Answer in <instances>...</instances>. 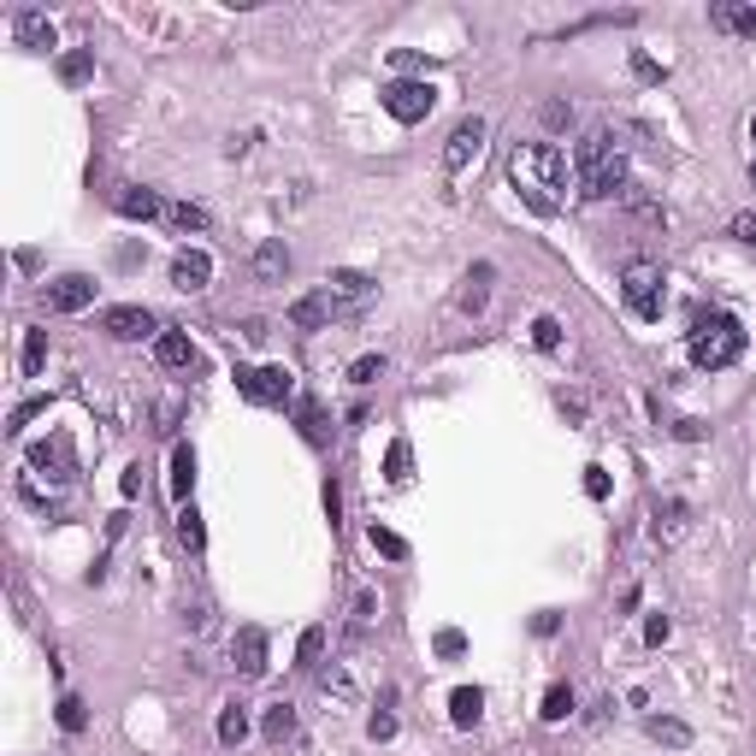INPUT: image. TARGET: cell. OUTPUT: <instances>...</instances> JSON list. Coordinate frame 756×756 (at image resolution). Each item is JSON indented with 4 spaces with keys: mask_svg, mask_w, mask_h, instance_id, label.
I'll return each instance as SVG.
<instances>
[{
    "mask_svg": "<svg viewBox=\"0 0 756 756\" xmlns=\"http://www.w3.org/2000/svg\"><path fill=\"white\" fill-rule=\"evenodd\" d=\"M508 184L520 189V201L532 207V213H556L567 201V184H573V166H567L562 148H550V142H514V154H508Z\"/></svg>",
    "mask_w": 756,
    "mask_h": 756,
    "instance_id": "6da1fadb",
    "label": "cell"
},
{
    "mask_svg": "<svg viewBox=\"0 0 756 756\" xmlns=\"http://www.w3.org/2000/svg\"><path fill=\"white\" fill-rule=\"evenodd\" d=\"M573 184H579L585 201L621 195V189H627V154H621L603 130H591V136L579 142V154H573Z\"/></svg>",
    "mask_w": 756,
    "mask_h": 756,
    "instance_id": "7a4b0ae2",
    "label": "cell"
},
{
    "mask_svg": "<svg viewBox=\"0 0 756 756\" xmlns=\"http://www.w3.org/2000/svg\"><path fill=\"white\" fill-rule=\"evenodd\" d=\"M745 355V325L733 314H703L692 325V361L703 373H721V367H733Z\"/></svg>",
    "mask_w": 756,
    "mask_h": 756,
    "instance_id": "3957f363",
    "label": "cell"
},
{
    "mask_svg": "<svg viewBox=\"0 0 756 756\" xmlns=\"http://www.w3.org/2000/svg\"><path fill=\"white\" fill-rule=\"evenodd\" d=\"M384 113L396 119V125H420V119H432V107H438V89L432 83H414V77H396V83H384Z\"/></svg>",
    "mask_w": 756,
    "mask_h": 756,
    "instance_id": "277c9868",
    "label": "cell"
},
{
    "mask_svg": "<svg viewBox=\"0 0 756 756\" xmlns=\"http://www.w3.org/2000/svg\"><path fill=\"white\" fill-rule=\"evenodd\" d=\"M621 296H627L632 319H662V266L632 260L627 272H621Z\"/></svg>",
    "mask_w": 756,
    "mask_h": 756,
    "instance_id": "5b68a950",
    "label": "cell"
},
{
    "mask_svg": "<svg viewBox=\"0 0 756 756\" xmlns=\"http://www.w3.org/2000/svg\"><path fill=\"white\" fill-rule=\"evenodd\" d=\"M30 473H48L54 485H71L77 479V455H71V438L54 432V438H42L30 449Z\"/></svg>",
    "mask_w": 756,
    "mask_h": 756,
    "instance_id": "8992f818",
    "label": "cell"
},
{
    "mask_svg": "<svg viewBox=\"0 0 756 756\" xmlns=\"http://www.w3.org/2000/svg\"><path fill=\"white\" fill-rule=\"evenodd\" d=\"M89 302H95V278H83V272H65V278H54L42 290V308L48 314H83Z\"/></svg>",
    "mask_w": 756,
    "mask_h": 756,
    "instance_id": "52a82bcc",
    "label": "cell"
},
{
    "mask_svg": "<svg viewBox=\"0 0 756 756\" xmlns=\"http://www.w3.org/2000/svg\"><path fill=\"white\" fill-rule=\"evenodd\" d=\"M237 390L249 396V402H284L290 396V367H237Z\"/></svg>",
    "mask_w": 756,
    "mask_h": 756,
    "instance_id": "ba28073f",
    "label": "cell"
},
{
    "mask_svg": "<svg viewBox=\"0 0 756 756\" xmlns=\"http://www.w3.org/2000/svg\"><path fill=\"white\" fill-rule=\"evenodd\" d=\"M485 148V119H461L443 142V172H467V160H479Z\"/></svg>",
    "mask_w": 756,
    "mask_h": 756,
    "instance_id": "9c48e42d",
    "label": "cell"
},
{
    "mask_svg": "<svg viewBox=\"0 0 756 756\" xmlns=\"http://www.w3.org/2000/svg\"><path fill=\"white\" fill-rule=\"evenodd\" d=\"M231 668L243 680H260L266 674V632L260 627H237V638H231Z\"/></svg>",
    "mask_w": 756,
    "mask_h": 756,
    "instance_id": "30bf717a",
    "label": "cell"
},
{
    "mask_svg": "<svg viewBox=\"0 0 756 756\" xmlns=\"http://www.w3.org/2000/svg\"><path fill=\"white\" fill-rule=\"evenodd\" d=\"M373 278H367V272H355V266H343V272H331V284H325V296H331V302H337V314H343V308H367V302H373Z\"/></svg>",
    "mask_w": 756,
    "mask_h": 756,
    "instance_id": "8fae6325",
    "label": "cell"
},
{
    "mask_svg": "<svg viewBox=\"0 0 756 756\" xmlns=\"http://www.w3.org/2000/svg\"><path fill=\"white\" fill-rule=\"evenodd\" d=\"M101 331H107V337H119V343H136V337H160L148 308H107V314H101Z\"/></svg>",
    "mask_w": 756,
    "mask_h": 756,
    "instance_id": "7c38bea8",
    "label": "cell"
},
{
    "mask_svg": "<svg viewBox=\"0 0 756 756\" xmlns=\"http://www.w3.org/2000/svg\"><path fill=\"white\" fill-rule=\"evenodd\" d=\"M113 207L125 213V219H166V201L154 195V189H142V184H125V189H113Z\"/></svg>",
    "mask_w": 756,
    "mask_h": 756,
    "instance_id": "4fadbf2b",
    "label": "cell"
},
{
    "mask_svg": "<svg viewBox=\"0 0 756 756\" xmlns=\"http://www.w3.org/2000/svg\"><path fill=\"white\" fill-rule=\"evenodd\" d=\"M207 278H213L207 249H178L172 254V284H178V290H207Z\"/></svg>",
    "mask_w": 756,
    "mask_h": 756,
    "instance_id": "5bb4252c",
    "label": "cell"
},
{
    "mask_svg": "<svg viewBox=\"0 0 756 756\" xmlns=\"http://www.w3.org/2000/svg\"><path fill=\"white\" fill-rule=\"evenodd\" d=\"M331 319H337V302H331L325 290L302 296V302H290V325H296V331H325Z\"/></svg>",
    "mask_w": 756,
    "mask_h": 756,
    "instance_id": "9a60e30c",
    "label": "cell"
},
{
    "mask_svg": "<svg viewBox=\"0 0 756 756\" xmlns=\"http://www.w3.org/2000/svg\"><path fill=\"white\" fill-rule=\"evenodd\" d=\"M154 361H160L166 373H189V367H195V343H189L184 331H160V337H154Z\"/></svg>",
    "mask_w": 756,
    "mask_h": 756,
    "instance_id": "2e32d148",
    "label": "cell"
},
{
    "mask_svg": "<svg viewBox=\"0 0 756 756\" xmlns=\"http://www.w3.org/2000/svg\"><path fill=\"white\" fill-rule=\"evenodd\" d=\"M12 36H18L24 48H54V18L36 12V6H24V12L12 18Z\"/></svg>",
    "mask_w": 756,
    "mask_h": 756,
    "instance_id": "e0dca14e",
    "label": "cell"
},
{
    "mask_svg": "<svg viewBox=\"0 0 756 756\" xmlns=\"http://www.w3.org/2000/svg\"><path fill=\"white\" fill-rule=\"evenodd\" d=\"M709 24H715V30L756 36V0H745V6H733V0H715V6H709Z\"/></svg>",
    "mask_w": 756,
    "mask_h": 756,
    "instance_id": "ac0fdd59",
    "label": "cell"
},
{
    "mask_svg": "<svg viewBox=\"0 0 756 756\" xmlns=\"http://www.w3.org/2000/svg\"><path fill=\"white\" fill-rule=\"evenodd\" d=\"M491 278H497V272H491V266L479 260V266L467 272V284H461V296H455V308H461V314H479V308H485V296H491Z\"/></svg>",
    "mask_w": 756,
    "mask_h": 756,
    "instance_id": "d6986e66",
    "label": "cell"
},
{
    "mask_svg": "<svg viewBox=\"0 0 756 756\" xmlns=\"http://www.w3.org/2000/svg\"><path fill=\"white\" fill-rule=\"evenodd\" d=\"M290 272V249L278 243V237H266L260 249H254V278H266V284H278Z\"/></svg>",
    "mask_w": 756,
    "mask_h": 756,
    "instance_id": "ffe728a7",
    "label": "cell"
},
{
    "mask_svg": "<svg viewBox=\"0 0 756 756\" xmlns=\"http://www.w3.org/2000/svg\"><path fill=\"white\" fill-rule=\"evenodd\" d=\"M260 733H266V745H284V739L296 733V709H290V703H272V709L260 715Z\"/></svg>",
    "mask_w": 756,
    "mask_h": 756,
    "instance_id": "44dd1931",
    "label": "cell"
},
{
    "mask_svg": "<svg viewBox=\"0 0 756 756\" xmlns=\"http://www.w3.org/2000/svg\"><path fill=\"white\" fill-rule=\"evenodd\" d=\"M178 544H184L189 556H201V550H207V526H201V508H195V503L178 508Z\"/></svg>",
    "mask_w": 756,
    "mask_h": 756,
    "instance_id": "7402d4cb",
    "label": "cell"
},
{
    "mask_svg": "<svg viewBox=\"0 0 756 756\" xmlns=\"http://www.w3.org/2000/svg\"><path fill=\"white\" fill-rule=\"evenodd\" d=\"M479 709H485V692H479V686H461V692L449 697V721H455V727H473Z\"/></svg>",
    "mask_w": 756,
    "mask_h": 756,
    "instance_id": "603a6c76",
    "label": "cell"
},
{
    "mask_svg": "<svg viewBox=\"0 0 756 756\" xmlns=\"http://www.w3.org/2000/svg\"><path fill=\"white\" fill-rule=\"evenodd\" d=\"M249 739V709L243 703H225L219 709V745H243Z\"/></svg>",
    "mask_w": 756,
    "mask_h": 756,
    "instance_id": "cb8c5ba5",
    "label": "cell"
},
{
    "mask_svg": "<svg viewBox=\"0 0 756 756\" xmlns=\"http://www.w3.org/2000/svg\"><path fill=\"white\" fill-rule=\"evenodd\" d=\"M166 225L172 231H207V207H195V201H166Z\"/></svg>",
    "mask_w": 756,
    "mask_h": 756,
    "instance_id": "d4e9b609",
    "label": "cell"
},
{
    "mask_svg": "<svg viewBox=\"0 0 756 756\" xmlns=\"http://www.w3.org/2000/svg\"><path fill=\"white\" fill-rule=\"evenodd\" d=\"M189 491H195V449L178 443L172 449V497H189Z\"/></svg>",
    "mask_w": 756,
    "mask_h": 756,
    "instance_id": "484cf974",
    "label": "cell"
},
{
    "mask_svg": "<svg viewBox=\"0 0 756 756\" xmlns=\"http://www.w3.org/2000/svg\"><path fill=\"white\" fill-rule=\"evenodd\" d=\"M296 426H302V438H308V443L331 438V432H325V408H319L314 396H302V402H296Z\"/></svg>",
    "mask_w": 756,
    "mask_h": 756,
    "instance_id": "4316f807",
    "label": "cell"
},
{
    "mask_svg": "<svg viewBox=\"0 0 756 756\" xmlns=\"http://www.w3.org/2000/svg\"><path fill=\"white\" fill-rule=\"evenodd\" d=\"M686 532V503H668V508H656V538L662 544H674Z\"/></svg>",
    "mask_w": 756,
    "mask_h": 756,
    "instance_id": "83f0119b",
    "label": "cell"
},
{
    "mask_svg": "<svg viewBox=\"0 0 756 756\" xmlns=\"http://www.w3.org/2000/svg\"><path fill=\"white\" fill-rule=\"evenodd\" d=\"M48 367V331H24V373L36 378Z\"/></svg>",
    "mask_w": 756,
    "mask_h": 756,
    "instance_id": "f1b7e54d",
    "label": "cell"
},
{
    "mask_svg": "<svg viewBox=\"0 0 756 756\" xmlns=\"http://www.w3.org/2000/svg\"><path fill=\"white\" fill-rule=\"evenodd\" d=\"M319 656H325V627H308L296 644V668H319Z\"/></svg>",
    "mask_w": 756,
    "mask_h": 756,
    "instance_id": "f546056e",
    "label": "cell"
},
{
    "mask_svg": "<svg viewBox=\"0 0 756 756\" xmlns=\"http://www.w3.org/2000/svg\"><path fill=\"white\" fill-rule=\"evenodd\" d=\"M89 71H95V54H60V83H89Z\"/></svg>",
    "mask_w": 756,
    "mask_h": 756,
    "instance_id": "4dcf8cb0",
    "label": "cell"
},
{
    "mask_svg": "<svg viewBox=\"0 0 756 756\" xmlns=\"http://www.w3.org/2000/svg\"><path fill=\"white\" fill-rule=\"evenodd\" d=\"M408 461H414L408 443H390V455H384V479H390V485H408Z\"/></svg>",
    "mask_w": 756,
    "mask_h": 756,
    "instance_id": "1f68e13d",
    "label": "cell"
},
{
    "mask_svg": "<svg viewBox=\"0 0 756 756\" xmlns=\"http://www.w3.org/2000/svg\"><path fill=\"white\" fill-rule=\"evenodd\" d=\"M567 715H573V692L567 686H550L544 692V721H567Z\"/></svg>",
    "mask_w": 756,
    "mask_h": 756,
    "instance_id": "d6a6232c",
    "label": "cell"
},
{
    "mask_svg": "<svg viewBox=\"0 0 756 756\" xmlns=\"http://www.w3.org/2000/svg\"><path fill=\"white\" fill-rule=\"evenodd\" d=\"M60 727H65V733H83V727H89V709H83V697H60Z\"/></svg>",
    "mask_w": 756,
    "mask_h": 756,
    "instance_id": "836d02e7",
    "label": "cell"
},
{
    "mask_svg": "<svg viewBox=\"0 0 756 756\" xmlns=\"http://www.w3.org/2000/svg\"><path fill=\"white\" fill-rule=\"evenodd\" d=\"M650 733H656L662 745H692V727H686V721H662V715H656V721H650Z\"/></svg>",
    "mask_w": 756,
    "mask_h": 756,
    "instance_id": "e575fe53",
    "label": "cell"
},
{
    "mask_svg": "<svg viewBox=\"0 0 756 756\" xmlns=\"http://www.w3.org/2000/svg\"><path fill=\"white\" fill-rule=\"evenodd\" d=\"M367 538H373V550H378V556H390V562H402V556H408V544H402L396 532H384V526H373Z\"/></svg>",
    "mask_w": 756,
    "mask_h": 756,
    "instance_id": "d590c367",
    "label": "cell"
},
{
    "mask_svg": "<svg viewBox=\"0 0 756 756\" xmlns=\"http://www.w3.org/2000/svg\"><path fill=\"white\" fill-rule=\"evenodd\" d=\"M532 343H538V349H562V325H556L550 314L532 319Z\"/></svg>",
    "mask_w": 756,
    "mask_h": 756,
    "instance_id": "8d00e7d4",
    "label": "cell"
},
{
    "mask_svg": "<svg viewBox=\"0 0 756 756\" xmlns=\"http://www.w3.org/2000/svg\"><path fill=\"white\" fill-rule=\"evenodd\" d=\"M319 686H325V692H337V697H355V680H349V668H343V662H337V668H325V674H319Z\"/></svg>",
    "mask_w": 756,
    "mask_h": 756,
    "instance_id": "74e56055",
    "label": "cell"
},
{
    "mask_svg": "<svg viewBox=\"0 0 756 756\" xmlns=\"http://www.w3.org/2000/svg\"><path fill=\"white\" fill-rule=\"evenodd\" d=\"M378 373H384V355H361V361L349 367V378H355V384H373Z\"/></svg>",
    "mask_w": 756,
    "mask_h": 756,
    "instance_id": "f35d334b",
    "label": "cell"
},
{
    "mask_svg": "<svg viewBox=\"0 0 756 756\" xmlns=\"http://www.w3.org/2000/svg\"><path fill=\"white\" fill-rule=\"evenodd\" d=\"M373 609H378V597H373V591H355V632H367V627H373Z\"/></svg>",
    "mask_w": 756,
    "mask_h": 756,
    "instance_id": "ab89813d",
    "label": "cell"
},
{
    "mask_svg": "<svg viewBox=\"0 0 756 756\" xmlns=\"http://www.w3.org/2000/svg\"><path fill=\"white\" fill-rule=\"evenodd\" d=\"M544 125H573V107H567V101H544Z\"/></svg>",
    "mask_w": 756,
    "mask_h": 756,
    "instance_id": "60d3db41",
    "label": "cell"
},
{
    "mask_svg": "<svg viewBox=\"0 0 756 756\" xmlns=\"http://www.w3.org/2000/svg\"><path fill=\"white\" fill-rule=\"evenodd\" d=\"M668 615H650V621H644V644H668Z\"/></svg>",
    "mask_w": 756,
    "mask_h": 756,
    "instance_id": "b9f144b4",
    "label": "cell"
},
{
    "mask_svg": "<svg viewBox=\"0 0 756 756\" xmlns=\"http://www.w3.org/2000/svg\"><path fill=\"white\" fill-rule=\"evenodd\" d=\"M585 497H609V473L603 467H585Z\"/></svg>",
    "mask_w": 756,
    "mask_h": 756,
    "instance_id": "7bdbcfd3",
    "label": "cell"
},
{
    "mask_svg": "<svg viewBox=\"0 0 756 756\" xmlns=\"http://www.w3.org/2000/svg\"><path fill=\"white\" fill-rule=\"evenodd\" d=\"M733 237H739L745 249H756V213H739V219H733Z\"/></svg>",
    "mask_w": 756,
    "mask_h": 756,
    "instance_id": "ee69618b",
    "label": "cell"
},
{
    "mask_svg": "<svg viewBox=\"0 0 756 756\" xmlns=\"http://www.w3.org/2000/svg\"><path fill=\"white\" fill-rule=\"evenodd\" d=\"M367 733H373V739H396V715H384V709H378L373 721H367Z\"/></svg>",
    "mask_w": 756,
    "mask_h": 756,
    "instance_id": "f6af8a7d",
    "label": "cell"
},
{
    "mask_svg": "<svg viewBox=\"0 0 756 756\" xmlns=\"http://www.w3.org/2000/svg\"><path fill=\"white\" fill-rule=\"evenodd\" d=\"M461 650H467V638H461L455 627H449V632H438V656H461Z\"/></svg>",
    "mask_w": 756,
    "mask_h": 756,
    "instance_id": "bcb514c9",
    "label": "cell"
},
{
    "mask_svg": "<svg viewBox=\"0 0 756 756\" xmlns=\"http://www.w3.org/2000/svg\"><path fill=\"white\" fill-rule=\"evenodd\" d=\"M42 408H48V402H24V408H12V426H6V432H24V420L42 414Z\"/></svg>",
    "mask_w": 756,
    "mask_h": 756,
    "instance_id": "7dc6e473",
    "label": "cell"
},
{
    "mask_svg": "<svg viewBox=\"0 0 756 756\" xmlns=\"http://www.w3.org/2000/svg\"><path fill=\"white\" fill-rule=\"evenodd\" d=\"M632 71H638V77H644V83H656V77H662V71H656V60H644V54H638V60H632Z\"/></svg>",
    "mask_w": 756,
    "mask_h": 756,
    "instance_id": "c3c4849f",
    "label": "cell"
},
{
    "mask_svg": "<svg viewBox=\"0 0 756 756\" xmlns=\"http://www.w3.org/2000/svg\"><path fill=\"white\" fill-rule=\"evenodd\" d=\"M751 189H756V160H751Z\"/></svg>",
    "mask_w": 756,
    "mask_h": 756,
    "instance_id": "681fc988",
    "label": "cell"
},
{
    "mask_svg": "<svg viewBox=\"0 0 756 756\" xmlns=\"http://www.w3.org/2000/svg\"><path fill=\"white\" fill-rule=\"evenodd\" d=\"M751 142H756V119H751Z\"/></svg>",
    "mask_w": 756,
    "mask_h": 756,
    "instance_id": "f907efd6",
    "label": "cell"
}]
</instances>
